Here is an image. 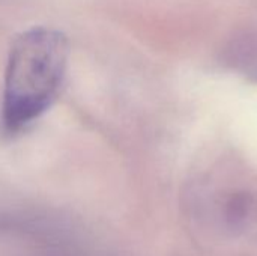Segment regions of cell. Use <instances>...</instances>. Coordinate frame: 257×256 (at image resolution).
<instances>
[{"mask_svg":"<svg viewBox=\"0 0 257 256\" xmlns=\"http://www.w3.org/2000/svg\"><path fill=\"white\" fill-rule=\"evenodd\" d=\"M69 57L66 36L51 27H33L14 41L5 75L2 130L17 136L56 101Z\"/></svg>","mask_w":257,"mask_h":256,"instance_id":"cell-1","label":"cell"},{"mask_svg":"<svg viewBox=\"0 0 257 256\" xmlns=\"http://www.w3.org/2000/svg\"><path fill=\"white\" fill-rule=\"evenodd\" d=\"M257 217L256 199L248 193L233 195L224 208V223L233 234L245 232Z\"/></svg>","mask_w":257,"mask_h":256,"instance_id":"cell-2","label":"cell"}]
</instances>
